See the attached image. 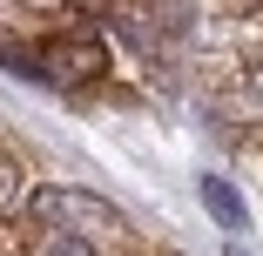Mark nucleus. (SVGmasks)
Listing matches in <instances>:
<instances>
[{
  "mask_svg": "<svg viewBox=\"0 0 263 256\" xmlns=\"http://www.w3.org/2000/svg\"><path fill=\"white\" fill-rule=\"evenodd\" d=\"M21 216H27V229H81V236L122 223V209H115L108 195H88L74 182H34L21 195Z\"/></svg>",
  "mask_w": 263,
  "mask_h": 256,
  "instance_id": "obj_1",
  "label": "nucleus"
},
{
  "mask_svg": "<svg viewBox=\"0 0 263 256\" xmlns=\"http://www.w3.org/2000/svg\"><path fill=\"white\" fill-rule=\"evenodd\" d=\"M34 54H41V81L47 88H88V81L108 74V47H101L95 34L88 41H47V47H34Z\"/></svg>",
  "mask_w": 263,
  "mask_h": 256,
  "instance_id": "obj_2",
  "label": "nucleus"
},
{
  "mask_svg": "<svg viewBox=\"0 0 263 256\" xmlns=\"http://www.w3.org/2000/svg\"><path fill=\"white\" fill-rule=\"evenodd\" d=\"M196 195H202V209L216 216V229H230V236H236V229L250 223V202L236 195V182H223V175H196Z\"/></svg>",
  "mask_w": 263,
  "mask_h": 256,
  "instance_id": "obj_3",
  "label": "nucleus"
},
{
  "mask_svg": "<svg viewBox=\"0 0 263 256\" xmlns=\"http://www.w3.org/2000/svg\"><path fill=\"white\" fill-rule=\"evenodd\" d=\"M27 256H101V243L81 229H27Z\"/></svg>",
  "mask_w": 263,
  "mask_h": 256,
  "instance_id": "obj_4",
  "label": "nucleus"
},
{
  "mask_svg": "<svg viewBox=\"0 0 263 256\" xmlns=\"http://www.w3.org/2000/svg\"><path fill=\"white\" fill-rule=\"evenodd\" d=\"M21 195H27L21 162H14V155H0V216H7V209H21Z\"/></svg>",
  "mask_w": 263,
  "mask_h": 256,
  "instance_id": "obj_5",
  "label": "nucleus"
},
{
  "mask_svg": "<svg viewBox=\"0 0 263 256\" xmlns=\"http://www.w3.org/2000/svg\"><path fill=\"white\" fill-rule=\"evenodd\" d=\"M236 94H243V108H250V115H263V61L243 68V88H236Z\"/></svg>",
  "mask_w": 263,
  "mask_h": 256,
  "instance_id": "obj_6",
  "label": "nucleus"
},
{
  "mask_svg": "<svg viewBox=\"0 0 263 256\" xmlns=\"http://www.w3.org/2000/svg\"><path fill=\"white\" fill-rule=\"evenodd\" d=\"M223 256H250V249H243V243H236V236H230V249H223Z\"/></svg>",
  "mask_w": 263,
  "mask_h": 256,
  "instance_id": "obj_7",
  "label": "nucleus"
}]
</instances>
